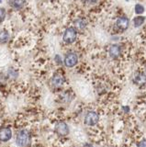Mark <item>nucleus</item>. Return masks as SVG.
Here are the masks:
<instances>
[{
    "label": "nucleus",
    "instance_id": "f257e3e1",
    "mask_svg": "<svg viewBox=\"0 0 146 147\" xmlns=\"http://www.w3.org/2000/svg\"><path fill=\"white\" fill-rule=\"evenodd\" d=\"M30 134L27 130H20L17 131L16 137L17 144L20 147H27L30 144Z\"/></svg>",
    "mask_w": 146,
    "mask_h": 147
},
{
    "label": "nucleus",
    "instance_id": "f03ea898",
    "mask_svg": "<svg viewBox=\"0 0 146 147\" xmlns=\"http://www.w3.org/2000/svg\"><path fill=\"white\" fill-rule=\"evenodd\" d=\"M76 30L75 28H68L65 30V31L63 32V40L65 43L70 44L73 43L76 39Z\"/></svg>",
    "mask_w": 146,
    "mask_h": 147
},
{
    "label": "nucleus",
    "instance_id": "7ed1b4c3",
    "mask_svg": "<svg viewBox=\"0 0 146 147\" xmlns=\"http://www.w3.org/2000/svg\"><path fill=\"white\" fill-rule=\"evenodd\" d=\"M99 117L97 112L95 111H89L85 114V123L87 126H95L98 122Z\"/></svg>",
    "mask_w": 146,
    "mask_h": 147
},
{
    "label": "nucleus",
    "instance_id": "20e7f679",
    "mask_svg": "<svg viewBox=\"0 0 146 147\" xmlns=\"http://www.w3.org/2000/svg\"><path fill=\"white\" fill-rule=\"evenodd\" d=\"M54 130L59 136H66L69 133V128H68L67 124L63 121L57 122L54 127Z\"/></svg>",
    "mask_w": 146,
    "mask_h": 147
},
{
    "label": "nucleus",
    "instance_id": "39448f33",
    "mask_svg": "<svg viewBox=\"0 0 146 147\" xmlns=\"http://www.w3.org/2000/svg\"><path fill=\"white\" fill-rule=\"evenodd\" d=\"M78 63V56L75 53H69L66 54L65 58V64L67 67H74Z\"/></svg>",
    "mask_w": 146,
    "mask_h": 147
},
{
    "label": "nucleus",
    "instance_id": "423d86ee",
    "mask_svg": "<svg viewBox=\"0 0 146 147\" xmlns=\"http://www.w3.org/2000/svg\"><path fill=\"white\" fill-rule=\"evenodd\" d=\"M12 137V131L8 127L0 128V142H8Z\"/></svg>",
    "mask_w": 146,
    "mask_h": 147
},
{
    "label": "nucleus",
    "instance_id": "0eeeda50",
    "mask_svg": "<svg viewBox=\"0 0 146 147\" xmlns=\"http://www.w3.org/2000/svg\"><path fill=\"white\" fill-rule=\"evenodd\" d=\"M121 53V48L120 46H118L117 44H112L111 46H109L108 48V54L109 56L113 59H117L120 57V55Z\"/></svg>",
    "mask_w": 146,
    "mask_h": 147
},
{
    "label": "nucleus",
    "instance_id": "6e6552de",
    "mask_svg": "<svg viewBox=\"0 0 146 147\" xmlns=\"http://www.w3.org/2000/svg\"><path fill=\"white\" fill-rule=\"evenodd\" d=\"M116 25L118 29H120L122 30H125L129 28L130 20H129V18H126V17H120L116 21Z\"/></svg>",
    "mask_w": 146,
    "mask_h": 147
},
{
    "label": "nucleus",
    "instance_id": "1a4fd4ad",
    "mask_svg": "<svg viewBox=\"0 0 146 147\" xmlns=\"http://www.w3.org/2000/svg\"><path fill=\"white\" fill-rule=\"evenodd\" d=\"M65 83V77H63L61 74H54L52 77V85L54 87H60Z\"/></svg>",
    "mask_w": 146,
    "mask_h": 147
},
{
    "label": "nucleus",
    "instance_id": "9d476101",
    "mask_svg": "<svg viewBox=\"0 0 146 147\" xmlns=\"http://www.w3.org/2000/svg\"><path fill=\"white\" fill-rule=\"evenodd\" d=\"M74 26H75V30H82L85 29L86 27V22L85 20H83V18H76V20L74 21Z\"/></svg>",
    "mask_w": 146,
    "mask_h": 147
},
{
    "label": "nucleus",
    "instance_id": "9b49d317",
    "mask_svg": "<svg viewBox=\"0 0 146 147\" xmlns=\"http://www.w3.org/2000/svg\"><path fill=\"white\" fill-rule=\"evenodd\" d=\"M9 40V33L7 30H0V44L7 43Z\"/></svg>",
    "mask_w": 146,
    "mask_h": 147
},
{
    "label": "nucleus",
    "instance_id": "f8f14e48",
    "mask_svg": "<svg viewBox=\"0 0 146 147\" xmlns=\"http://www.w3.org/2000/svg\"><path fill=\"white\" fill-rule=\"evenodd\" d=\"M10 7L15 9H21L25 5L24 1H10L9 2Z\"/></svg>",
    "mask_w": 146,
    "mask_h": 147
},
{
    "label": "nucleus",
    "instance_id": "ddd939ff",
    "mask_svg": "<svg viewBox=\"0 0 146 147\" xmlns=\"http://www.w3.org/2000/svg\"><path fill=\"white\" fill-rule=\"evenodd\" d=\"M135 81L137 84L143 85L144 83H146V76L143 75V74H140V75H138L135 77Z\"/></svg>",
    "mask_w": 146,
    "mask_h": 147
},
{
    "label": "nucleus",
    "instance_id": "4468645a",
    "mask_svg": "<svg viewBox=\"0 0 146 147\" xmlns=\"http://www.w3.org/2000/svg\"><path fill=\"white\" fill-rule=\"evenodd\" d=\"M144 21V18L143 17H141V16H138V17H136L134 20H133V24H134V27H140L141 24L143 23Z\"/></svg>",
    "mask_w": 146,
    "mask_h": 147
},
{
    "label": "nucleus",
    "instance_id": "2eb2a0df",
    "mask_svg": "<svg viewBox=\"0 0 146 147\" xmlns=\"http://www.w3.org/2000/svg\"><path fill=\"white\" fill-rule=\"evenodd\" d=\"M134 11L137 15H141V14H143L144 12V7L143 5H140V4H137L135 6V8H134Z\"/></svg>",
    "mask_w": 146,
    "mask_h": 147
},
{
    "label": "nucleus",
    "instance_id": "dca6fc26",
    "mask_svg": "<svg viewBox=\"0 0 146 147\" xmlns=\"http://www.w3.org/2000/svg\"><path fill=\"white\" fill-rule=\"evenodd\" d=\"M6 9L3 7H0V23H2L6 18Z\"/></svg>",
    "mask_w": 146,
    "mask_h": 147
},
{
    "label": "nucleus",
    "instance_id": "f3484780",
    "mask_svg": "<svg viewBox=\"0 0 146 147\" xmlns=\"http://www.w3.org/2000/svg\"><path fill=\"white\" fill-rule=\"evenodd\" d=\"M137 147H146V140H141L138 144Z\"/></svg>",
    "mask_w": 146,
    "mask_h": 147
},
{
    "label": "nucleus",
    "instance_id": "a211bd4d",
    "mask_svg": "<svg viewBox=\"0 0 146 147\" xmlns=\"http://www.w3.org/2000/svg\"><path fill=\"white\" fill-rule=\"evenodd\" d=\"M5 81H6V77L4 76L3 75H1V74H0V86H1L2 84H4V83H5Z\"/></svg>",
    "mask_w": 146,
    "mask_h": 147
}]
</instances>
